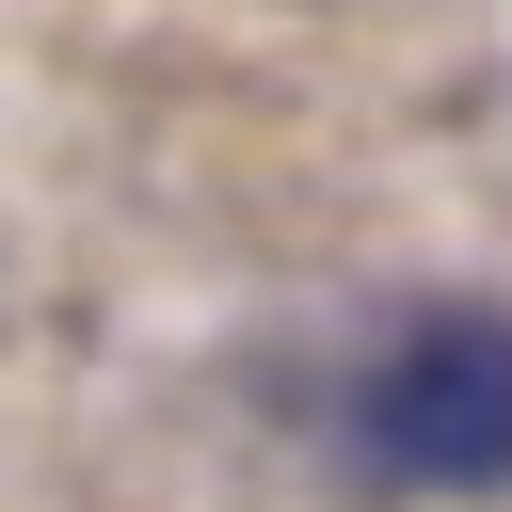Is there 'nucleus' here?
<instances>
[{"mask_svg": "<svg viewBox=\"0 0 512 512\" xmlns=\"http://www.w3.org/2000/svg\"><path fill=\"white\" fill-rule=\"evenodd\" d=\"M352 448L416 496H512V320L432 304L352 368Z\"/></svg>", "mask_w": 512, "mask_h": 512, "instance_id": "nucleus-1", "label": "nucleus"}]
</instances>
